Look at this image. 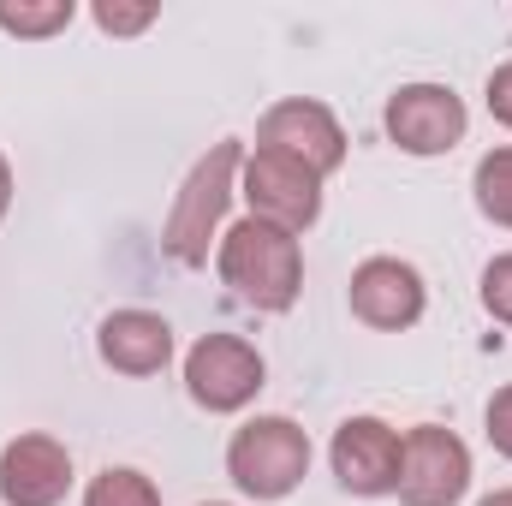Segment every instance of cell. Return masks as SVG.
<instances>
[{"label": "cell", "instance_id": "obj_1", "mask_svg": "<svg viewBox=\"0 0 512 506\" xmlns=\"http://www.w3.org/2000/svg\"><path fill=\"white\" fill-rule=\"evenodd\" d=\"M215 268L233 286V298H245L251 310H268V316L292 310L298 292H304V251H298V239L268 227V221H256V215H245L239 227L221 233Z\"/></svg>", "mask_w": 512, "mask_h": 506}, {"label": "cell", "instance_id": "obj_2", "mask_svg": "<svg viewBox=\"0 0 512 506\" xmlns=\"http://www.w3.org/2000/svg\"><path fill=\"white\" fill-rule=\"evenodd\" d=\"M239 167H245V149L227 137L185 173V185L173 197V215H167V233H161V251L179 268H203L209 245H221L215 233H221V215H227V203L239 191Z\"/></svg>", "mask_w": 512, "mask_h": 506}, {"label": "cell", "instance_id": "obj_3", "mask_svg": "<svg viewBox=\"0 0 512 506\" xmlns=\"http://www.w3.org/2000/svg\"><path fill=\"white\" fill-rule=\"evenodd\" d=\"M227 477L251 501H286L310 477V435L292 417H251L227 441Z\"/></svg>", "mask_w": 512, "mask_h": 506}, {"label": "cell", "instance_id": "obj_4", "mask_svg": "<svg viewBox=\"0 0 512 506\" xmlns=\"http://www.w3.org/2000/svg\"><path fill=\"white\" fill-rule=\"evenodd\" d=\"M262 381H268V364H262V352H256L251 340H239V334H203L185 352V393L203 411H215V417L245 411L262 393Z\"/></svg>", "mask_w": 512, "mask_h": 506}, {"label": "cell", "instance_id": "obj_5", "mask_svg": "<svg viewBox=\"0 0 512 506\" xmlns=\"http://www.w3.org/2000/svg\"><path fill=\"white\" fill-rule=\"evenodd\" d=\"M465 489H471V447L441 423L405 429V459H399L393 495L405 506H459Z\"/></svg>", "mask_w": 512, "mask_h": 506}, {"label": "cell", "instance_id": "obj_6", "mask_svg": "<svg viewBox=\"0 0 512 506\" xmlns=\"http://www.w3.org/2000/svg\"><path fill=\"white\" fill-rule=\"evenodd\" d=\"M239 191H245V203H251L256 221H268V227H280V233H292V239H298L304 227H316V215H322V179H316L310 167L286 161V155H268V149L245 155Z\"/></svg>", "mask_w": 512, "mask_h": 506}, {"label": "cell", "instance_id": "obj_7", "mask_svg": "<svg viewBox=\"0 0 512 506\" xmlns=\"http://www.w3.org/2000/svg\"><path fill=\"white\" fill-rule=\"evenodd\" d=\"M256 149L268 155H286L298 167H310L316 179L340 173L346 167V131L334 120V108L310 102V96H292V102H274L256 126Z\"/></svg>", "mask_w": 512, "mask_h": 506}, {"label": "cell", "instance_id": "obj_8", "mask_svg": "<svg viewBox=\"0 0 512 506\" xmlns=\"http://www.w3.org/2000/svg\"><path fill=\"white\" fill-rule=\"evenodd\" d=\"M387 137L405 149V155H447L465 143V102L447 90V84H405L387 96V114H382Z\"/></svg>", "mask_w": 512, "mask_h": 506}, {"label": "cell", "instance_id": "obj_9", "mask_svg": "<svg viewBox=\"0 0 512 506\" xmlns=\"http://www.w3.org/2000/svg\"><path fill=\"white\" fill-rule=\"evenodd\" d=\"M399 459H405V435L387 429L382 417H346L334 429V447H328V465L340 477L346 495H393L399 489Z\"/></svg>", "mask_w": 512, "mask_h": 506}, {"label": "cell", "instance_id": "obj_10", "mask_svg": "<svg viewBox=\"0 0 512 506\" xmlns=\"http://www.w3.org/2000/svg\"><path fill=\"white\" fill-rule=\"evenodd\" d=\"M346 298H352V316H358L364 328H376V334H405V328H417V322H423V304H429L423 274H417L411 262H399V256H370V262H358Z\"/></svg>", "mask_w": 512, "mask_h": 506}, {"label": "cell", "instance_id": "obj_11", "mask_svg": "<svg viewBox=\"0 0 512 506\" xmlns=\"http://www.w3.org/2000/svg\"><path fill=\"white\" fill-rule=\"evenodd\" d=\"M72 495V447L54 435H12L0 447V501L60 506Z\"/></svg>", "mask_w": 512, "mask_h": 506}, {"label": "cell", "instance_id": "obj_12", "mask_svg": "<svg viewBox=\"0 0 512 506\" xmlns=\"http://www.w3.org/2000/svg\"><path fill=\"white\" fill-rule=\"evenodd\" d=\"M96 352L120 376H161L173 364V322L155 310H114L96 328Z\"/></svg>", "mask_w": 512, "mask_h": 506}, {"label": "cell", "instance_id": "obj_13", "mask_svg": "<svg viewBox=\"0 0 512 506\" xmlns=\"http://www.w3.org/2000/svg\"><path fill=\"white\" fill-rule=\"evenodd\" d=\"M471 191H477V209H483L495 227H512V149H489V155L477 161Z\"/></svg>", "mask_w": 512, "mask_h": 506}, {"label": "cell", "instance_id": "obj_14", "mask_svg": "<svg viewBox=\"0 0 512 506\" xmlns=\"http://www.w3.org/2000/svg\"><path fill=\"white\" fill-rule=\"evenodd\" d=\"M84 506H161V489L131 465H108L102 477H90Z\"/></svg>", "mask_w": 512, "mask_h": 506}, {"label": "cell", "instance_id": "obj_15", "mask_svg": "<svg viewBox=\"0 0 512 506\" xmlns=\"http://www.w3.org/2000/svg\"><path fill=\"white\" fill-rule=\"evenodd\" d=\"M72 18H78L72 0H36V6H24V0L6 6V0H0V30H6V36H54V30H66Z\"/></svg>", "mask_w": 512, "mask_h": 506}, {"label": "cell", "instance_id": "obj_16", "mask_svg": "<svg viewBox=\"0 0 512 506\" xmlns=\"http://www.w3.org/2000/svg\"><path fill=\"white\" fill-rule=\"evenodd\" d=\"M96 24L108 36H137L155 24V0H96Z\"/></svg>", "mask_w": 512, "mask_h": 506}, {"label": "cell", "instance_id": "obj_17", "mask_svg": "<svg viewBox=\"0 0 512 506\" xmlns=\"http://www.w3.org/2000/svg\"><path fill=\"white\" fill-rule=\"evenodd\" d=\"M483 310H489L495 322H507V328H512V251L495 256V262L483 268Z\"/></svg>", "mask_w": 512, "mask_h": 506}, {"label": "cell", "instance_id": "obj_18", "mask_svg": "<svg viewBox=\"0 0 512 506\" xmlns=\"http://www.w3.org/2000/svg\"><path fill=\"white\" fill-rule=\"evenodd\" d=\"M489 447L501 453V459H512V387H501L495 399H489Z\"/></svg>", "mask_w": 512, "mask_h": 506}, {"label": "cell", "instance_id": "obj_19", "mask_svg": "<svg viewBox=\"0 0 512 506\" xmlns=\"http://www.w3.org/2000/svg\"><path fill=\"white\" fill-rule=\"evenodd\" d=\"M483 96H489V114H495V120L512 131V60L489 72V90H483Z\"/></svg>", "mask_w": 512, "mask_h": 506}, {"label": "cell", "instance_id": "obj_20", "mask_svg": "<svg viewBox=\"0 0 512 506\" xmlns=\"http://www.w3.org/2000/svg\"><path fill=\"white\" fill-rule=\"evenodd\" d=\"M6 209H12V161L0 155V221H6Z\"/></svg>", "mask_w": 512, "mask_h": 506}, {"label": "cell", "instance_id": "obj_21", "mask_svg": "<svg viewBox=\"0 0 512 506\" xmlns=\"http://www.w3.org/2000/svg\"><path fill=\"white\" fill-rule=\"evenodd\" d=\"M477 506H512V489H495V495H483Z\"/></svg>", "mask_w": 512, "mask_h": 506}, {"label": "cell", "instance_id": "obj_22", "mask_svg": "<svg viewBox=\"0 0 512 506\" xmlns=\"http://www.w3.org/2000/svg\"><path fill=\"white\" fill-rule=\"evenodd\" d=\"M209 506H227V501H209Z\"/></svg>", "mask_w": 512, "mask_h": 506}]
</instances>
